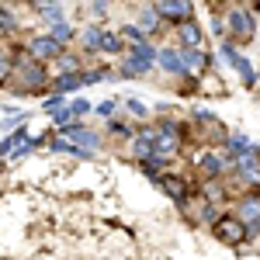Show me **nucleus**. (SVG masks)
<instances>
[{"instance_id": "10", "label": "nucleus", "mask_w": 260, "mask_h": 260, "mask_svg": "<svg viewBox=\"0 0 260 260\" xmlns=\"http://www.w3.org/2000/svg\"><path fill=\"white\" fill-rule=\"evenodd\" d=\"M222 52L229 56V62H233V70H240V73H243V80H246V83H253V66H250V62L243 59V56L236 52V49H233V45H229V42L222 45Z\"/></svg>"}, {"instance_id": "20", "label": "nucleus", "mask_w": 260, "mask_h": 260, "mask_svg": "<svg viewBox=\"0 0 260 260\" xmlns=\"http://www.w3.org/2000/svg\"><path fill=\"white\" fill-rule=\"evenodd\" d=\"M125 39H132V45H146V31H142L139 24H128L125 28Z\"/></svg>"}, {"instance_id": "11", "label": "nucleus", "mask_w": 260, "mask_h": 260, "mask_svg": "<svg viewBox=\"0 0 260 260\" xmlns=\"http://www.w3.org/2000/svg\"><path fill=\"white\" fill-rule=\"evenodd\" d=\"M180 42H184V49H198L201 45V28L194 21H184L180 24Z\"/></svg>"}, {"instance_id": "17", "label": "nucleus", "mask_w": 260, "mask_h": 260, "mask_svg": "<svg viewBox=\"0 0 260 260\" xmlns=\"http://www.w3.org/2000/svg\"><path fill=\"white\" fill-rule=\"evenodd\" d=\"M118 49H121L118 35H111V31H104V35H101V52H118Z\"/></svg>"}, {"instance_id": "24", "label": "nucleus", "mask_w": 260, "mask_h": 260, "mask_svg": "<svg viewBox=\"0 0 260 260\" xmlns=\"http://www.w3.org/2000/svg\"><path fill=\"white\" fill-rule=\"evenodd\" d=\"M0 28H14V18H11V11H4V7H0Z\"/></svg>"}, {"instance_id": "8", "label": "nucleus", "mask_w": 260, "mask_h": 260, "mask_svg": "<svg viewBox=\"0 0 260 260\" xmlns=\"http://www.w3.org/2000/svg\"><path fill=\"white\" fill-rule=\"evenodd\" d=\"M149 66H153V59H146V56H139V52H136V49H128V59H125V66H121V70H125V77H142Z\"/></svg>"}, {"instance_id": "5", "label": "nucleus", "mask_w": 260, "mask_h": 260, "mask_svg": "<svg viewBox=\"0 0 260 260\" xmlns=\"http://www.w3.org/2000/svg\"><path fill=\"white\" fill-rule=\"evenodd\" d=\"M156 184H160V187L174 201H184V198H187V180L177 177V174H160V177H156Z\"/></svg>"}, {"instance_id": "21", "label": "nucleus", "mask_w": 260, "mask_h": 260, "mask_svg": "<svg viewBox=\"0 0 260 260\" xmlns=\"http://www.w3.org/2000/svg\"><path fill=\"white\" fill-rule=\"evenodd\" d=\"M87 111H90V104H87V101H73V104H70V115H73V118H80V115H87Z\"/></svg>"}, {"instance_id": "25", "label": "nucleus", "mask_w": 260, "mask_h": 260, "mask_svg": "<svg viewBox=\"0 0 260 260\" xmlns=\"http://www.w3.org/2000/svg\"><path fill=\"white\" fill-rule=\"evenodd\" d=\"M11 73V56H0V80Z\"/></svg>"}, {"instance_id": "19", "label": "nucleus", "mask_w": 260, "mask_h": 260, "mask_svg": "<svg viewBox=\"0 0 260 260\" xmlns=\"http://www.w3.org/2000/svg\"><path fill=\"white\" fill-rule=\"evenodd\" d=\"M101 35H104L101 28H87V31H83V45H87V49H101Z\"/></svg>"}, {"instance_id": "26", "label": "nucleus", "mask_w": 260, "mask_h": 260, "mask_svg": "<svg viewBox=\"0 0 260 260\" xmlns=\"http://www.w3.org/2000/svg\"><path fill=\"white\" fill-rule=\"evenodd\" d=\"M98 111H101V115H104V118H108V115H111V111H115V101H104V104H101Z\"/></svg>"}, {"instance_id": "14", "label": "nucleus", "mask_w": 260, "mask_h": 260, "mask_svg": "<svg viewBox=\"0 0 260 260\" xmlns=\"http://www.w3.org/2000/svg\"><path fill=\"white\" fill-rule=\"evenodd\" d=\"M198 167H201V174H208V177H219V174H222V156H215V153H205Z\"/></svg>"}, {"instance_id": "12", "label": "nucleus", "mask_w": 260, "mask_h": 260, "mask_svg": "<svg viewBox=\"0 0 260 260\" xmlns=\"http://www.w3.org/2000/svg\"><path fill=\"white\" fill-rule=\"evenodd\" d=\"M70 142H80V149L87 146V153H90L94 146H101V142H98V136H94L90 128H80V125H73V128H70Z\"/></svg>"}, {"instance_id": "6", "label": "nucleus", "mask_w": 260, "mask_h": 260, "mask_svg": "<svg viewBox=\"0 0 260 260\" xmlns=\"http://www.w3.org/2000/svg\"><path fill=\"white\" fill-rule=\"evenodd\" d=\"M229 28L236 31V35H243V39H250L253 35V11H229Z\"/></svg>"}, {"instance_id": "1", "label": "nucleus", "mask_w": 260, "mask_h": 260, "mask_svg": "<svg viewBox=\"0 0 260 260\" xmlns=\"http://www.w3.org/2000/svg\"><path fill=\"white\" fill-rule=\"evenodd\" d=\"M212 229H215V236H219L222 243H229V246H240L250 233H246V225H243L236 215H225V219H215L212 222Z\"/></svg>"}, {"instance_id": "18", "label": "nucleus", "mask_w": 260, "mask_h": 260, "mask_svg": "<svg viewBox=\"0 0 260 260\" xmlns=\"http://www.w3.org/2000/svg\"><path fill=\"white\" fill-rule=\"evenodd\" d=\"M39 11H42V18H45V21L62 24V7H59V4H49V7H39Z\"/></svg>"}, {"instance_id": "16", "label": "nucleus", "mask_w": 260, "mask_h": 260, "mask_svg": "<svg viewBox=\"0 0 260 260\" xmlns=\"http://www.w3.org/2000/svg\"><path fill=\"white\" fill-rule=\"evenodd\" d=\"M80 83H83V80L77 77V73H73V77L66 73V77H59V80H56V90H59V94H66V90H77Z\"/></svg>"}, {"instance_id": "23", "label": "nucleus", "mask_w": 260, "mask_h": 260, "mask_svg": "<svg viewBox=\"0 0 260 260\" xmlns=\"http://www.w3.org/2000/svg\"><path fill=\"white\" fill-rule=\"evenodd\" d=\"M70 121H77V118L70 115V108H62L59 115H56V125H70Z\"/></svg>"}, {"instance_id": "4", "label": "nucleus", "mask_w": 260, "mask_h": 260, "mask_svg": "<svg viewBox=\"0 0 260 260\" xmlns=\"http://www.w3.org/2000/svg\"><path fill=\"white\" fill-rule=\"evenodd\" d=\"M28 52H31V62H42V59H49V56H59L62 45H56L49 35H39V39L28 42Z\"/></svg>"}, {"instance_id": "7", "label": "nucleus", "mask_w": 260, "mask_h": 260, "mask_svg": "<svg viewBox=\"0 0 260 260\" xmlns=\"http://www.w3.org/2000/svg\"><path fill=\"white\" fill-rule=\"evenodd\" d=\"M180 62H184V73H201L208 66V56L201 49H184L180 52Z\"/></svg>"}, {"instance_id": "2", "label": "nucleus", "mask_w": 260, "mask_h": 260, "mask_svg": "<svg viewBox=\"0 0 260 260\" xmlns=\"http://www.w3.org/2000/svg\"><path fill=\"white\" fill-rule=\"evenodd\" d=\"M236 219L243 222V225H250L246 233H253L260 225V198L257 194H246V198L240 201V212H236Z\"/></svg>"}, {"instance_id": "3", "label": "nucleus", "mask_w": 260, "mask_h": 260, "mask_svg": "<svg viewBox=\"0 0 260 260\" xmlns=\"http://www.w3.org/2000/svg\"><path fill=\"white\" fill-rule=\"evenodd\" d=\"M153 11H156V18H170V21H180V24L191 18V4H184V0H163Z\"/></svg>"}, {"instance_id": "15", "label": "nucleus", "mask_w": 260, "mask_h": 260, "mask_svg": "<svg viewBox=\"0 0 260 260\" xmlns=\"http://www.w3.org/2000/svg\"><path fill=\"white\" fill-rule=\"evenodd\" d=\"M49 39L56 42V45H62V42H70V39H73V28H70V24H52Z\"/></svg>"}, {"instance_id": "13", "label": "nucleus", "mask_w": 260, "mask_h": 260, "mask_svg": "<svg viewBox=\"0 0 260 260\" xmlns=\"http://www.w3.org/2000/svg\"><path fill=\"white\" fill-rule=\"evenodd\" d=\"M225 146H229V153H236V156H253V146H250V139L246 136H229L225 139Z\"/></svg>"}, {"instance_id": "9", "label": "nucleus", "mask_w": 260, "mask_h": 260, "mask_svg": "<svg viewBox=\"0 0 260 260\" xmlns=\"http://www.w3.org/2000/svg\"><path fill=\"white\" fill-rule=\"evenodd\" d=\"M156 59H160V66L167 70V73H174V77H180V73H184V62H180V52H177V49H160V52H156Z\"/></svg>"}, {"instance_id": "22", "label": "nucleus", "mask_w": 260, "mask_h": 260, "mask_svg": "<svg viewBox=\"0 0 260 260\" xmlns=\"http://www.w3.org/2000/svg\"><path fill=\"white\" fill-rule=\"evenodd\" d=\"M128 111H132L136 118H146V104H142V101H128Z\"/></svg>"}]
</instances>
